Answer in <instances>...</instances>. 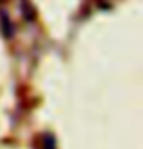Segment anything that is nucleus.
I'll list each match as a JSON object with an SVG mask.
<instances>
[]
</instances>
